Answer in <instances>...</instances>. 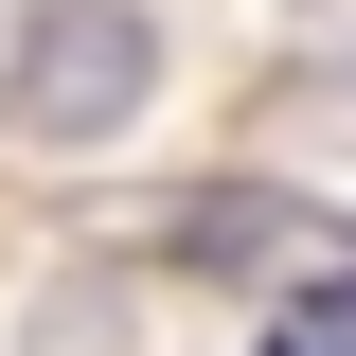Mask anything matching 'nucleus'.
Segmentation results:
<instances>
[{"mask_svg":"<svg viewBox=\"0 0 356 356\" xmlns=\"http://www.w3.org/2000/svg\"><path fill=\"white\" fill-rule=\"evenodd\" d=\"M250 356H356V285H303V303H267Z\"/></svg>","mask_w":356,"mask_h":356,"instance_id":"nucleus-2","label":"nucleus"},{"mask_svg":"<svg viewBox=\"0 0 356 356\" xmlns=\"http://www.w3.org/2000/svg\"><path fill=\"white\" fill-rule=\"evenodd\" d=\"M143 72H161V54H143V18L72 0V18H36V36L0 54V107H18L36 143H107V125L143 107Z\"/></svg>","mask_w":356,"mask_h":356,"instance_id":"nucleus-1","label":"nucleus"}]
</instances>
